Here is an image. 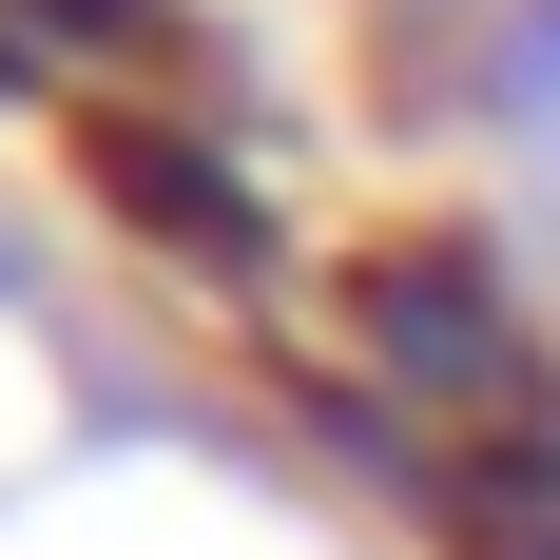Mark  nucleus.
<instances>
[{
    "label": "nucleus",
    "instance_id": "1",
    "mask_svg": "<svg viewBox=\"0 0 560 560\" xmlns=\"http://www.w3.org/2000/svg\"><path fill=\"white\" fill-rule=\"evenodd\" d=\"M368 348H387L406 387H445V406L522 387V329H503V290L464 271V252H387V271H368Z\"/></svg>",
    "mask_w": 560,
    "mask_h": 560
},
{
    "label": "nucleus",
    "instance_id": "2",
    "mask_svg": "<svg viewBox=\"0 0 560 560\" xmlns=\"http://www.w3.org/2000/svg\"><path fill=\"white\" fill-rule=\"evenodd\" d=\"M97 174L136 194V232H174V252H232V271H252V174H213L194 136H136V116H116Z\"/></svg>",
    "mask_w": 560,
    "mask_h": 560
},
{
    "label": "nucleus",
    "instance_id": "3",
    "mask_svg": "<svg viewBox=\"0 0 560 560\" xmlns=\"http://www.w3.org/2000/svg\"><path fill=\"white\" fill-rule=\"evenodd\" d=\"M445 503H464V541H483V560H560V464L483 445V464H445Z\"/></svg>",
    "mask_w": 560,
    "mask_h": 560
},
{
    "label": "nucleus",
    "instance_id": "4",
    "mask_svg": "<svg viewBox=\"0 0 560 560\" xmlns=\"http://www.w3.org/2000/svg\"><path fill=\"white\" fill-rule=\"evenodd\" d=\"M503 136H522V174L560 194V0H541V20L503 39Z\"/></svg>",
    "mask_w": 560,
    "mask_h": 560
},
{
    "label": "nucleus",
    "instance_id": "5",
    "mask_svg": "<svg viewBox=\"0 0 560 560\" xmlns=\"http://www.w3.org/2000/svg\"><path fill=\"white\" fill-rule=\"evenodd\" d=\"M39 20H116V0H39Z\"/></svg>",
    "mask_w": 560,
    "mask_h": 560
}]
</instances>
